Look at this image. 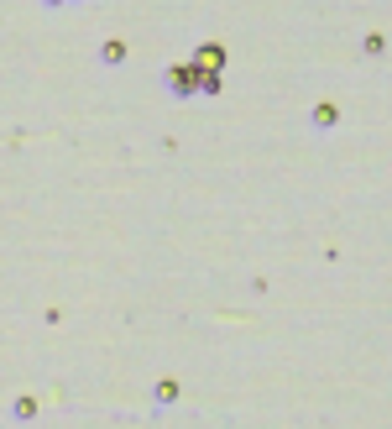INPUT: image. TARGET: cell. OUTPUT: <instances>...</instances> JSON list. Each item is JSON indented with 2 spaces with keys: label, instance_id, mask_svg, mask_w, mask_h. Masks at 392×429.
<instances>
[{
  "label": "cell",
  "instance_id": "277c9868",
  "mask_svg": "<svg viewBox=\"0 0 392 429\" xmlns=\"http://www.w3.org/2000/svg\"><path fill=\"white\" fill-rule=\"evenodd\" d=\"M100 63H105V69L126 63V42H120V37H105V42H100Z\"/></svg>",
  "mask_w": 392,
  "mask_h": 429
},
{
  "label": "cell",
  "instance_id": "3957f363",
  "mask_svg": "<svg viewBox=\"0 0 392 429\" xmlns=\"http://www.w3.org/2000/svg\"><path fill=\"white\" fill-rule=\"evenodd\" d=\"M335 120H340V105H335V100H319V105H314V131H335Z\"/></svg>",
  "mask_w": 392,
  "mask_h": 429
},
{
  "label": "cell",
  "instance_id": "52a82bcc",
  "mask_svg": "<svg viewBox=\"0 0 392 429\" xmlns=\"http://www.w3.org/2000/svg\"><path fill=\"white\" fill-rule=\"evenodd\" d=\"M199 95H220V74H199Z\"/></svg>",
  "mask_w": 392,
  "mask_h": 429
},
{
  "label": "cell",
  "instance_id": "8992f818",
  "mask_svg": "<svg viewBox=\"0 0 392 429\" xmlns=\"http://www.w3.org/2000/svg\"><path fill=\"white\" fill-rule=\"evenodd\" d=\"M361 52H371V58H376V52H387V37L382 32H367V37H361Z\"/></svg>",
  "mask_w": 392,
  "mask_h": 429
},
{
  "label": "cell",
  "instance_id": "5b68a950",
  "mask_svg": "<svg viewBox=\"0 0 392 429\" xmlns=\"http://www.w3.org/2000/svg\"><path fill=\"white\" fill-rule=\"evenodd\" d=\"M37 408H42V404H37L32 393H21L16 404H11V419H16V424H32V419H37Z\"/></svg>",
  "mask_w": 392,
  "mask_h": 429
},
{
  "label": "cell",
  "instance_id": "7a4b0ae2",
  "mask_svg": "<svg viewBox=\"0 0 392 429\" xmlns=\"http://www.w3.org/2000/svg\"><path fill=\"white\" fill-rule=\"evenodd\" d=\"M183 398V387H178V377H162V382H152V404L157 408H173Z\"/></svg>",
  "mask_w": 392,
  "mask_h": 429
},
{
  "label": "cell",
  "instance_id": "6da1fadb",
  "mask_svg": "<svg viewBox=\"0 0 392 429\" xmlns=\"http://www.w3.org/2000/svg\"><path fill=\"white\" fill-rule=\"evenodd\" d=\"M162 89H173V95H199V69H194V63H173V69L168 74H162Z\"/></svg>",
  "mask_w": 392,
  "mask_h": 429
}]
</instances>
